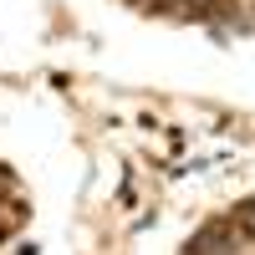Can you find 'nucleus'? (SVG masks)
Segmentation results:
<instances>
[{
  "label": "nucleus",
  "instance_id": "nucleus-1",
  "mask_svg": "<svg viewBox=\"0 0 255 255\" xmlns=\"http://www.w3.org/2000/svg\"><path fill=\"white\" fill-rule=\"evenodd\" d=\"M235 230H240L245 240H255V199H245V204L235 209Z\"/></svg>",
  "mask_w": 255,
  "mask_h": 255
}]
</instances>
